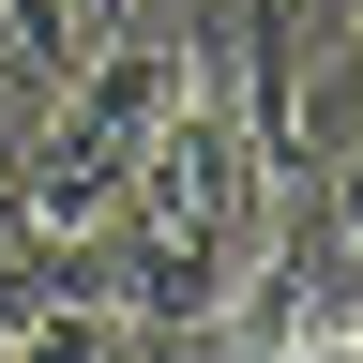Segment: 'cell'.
I'll return each mask as SVG.
<instances>
[{
	"label": "cell",
	"instance_id": "6da1fadb",
	"mask_svg": "<svg viewBox=\"0 0 363 363\" xmlns=\"http://www.w3.org/2000/svg\"><path fill=\"white\" fill-rule=\"evenodd\" d=\"M106 318L152 363L182 348H212L227 333V303L257 288V257H272V152H257V121H242V76L197 45V76H182V106L152 121V152H136L121 182V212H106Z\"/></svg>",
	"mask_w": 363,
	"mask_h": 363
},
{
	"label": "cell",
	"instance_id": "7a4b0ae2",
	"mask_svg": "<svg viewBox=\"0 0 363 363\" xmlns=\"http://www.w3.org/2000/svg\"><path fill=\"white\" fill-rule=\"evenodd\" d=\"M242 45H212L227 76H242V121H257V152H272V182H288L303 152H318V45H348V16L363 0H212Z\"/></svg>",
	"mask_w": 363,
	"mask_h": 363
},
{
	"label": "cell",
	"instance_id": "3957f363",
	"mask_svg": "<svg viewBox=\"0 0 363 363\" xmlns=\"http://www.w3.org/2000/svg\"><path fill=\"white\" fill-rule=\"evenodd\" d=\"M182 0H0V61H16L30 91H61V76H91L106 45H136V30H167Z\"/></svg>",
	"mask_w": 363,
	"mask_h": 363
},
{
	"label": "cell",
	"instance_id": "277c9868",
	"mask_svg": "<svg viewBox=\"0 0 363 363\" xmlns=\"http://www.w3.org/2000/svg\"><path fill=\"white\" fill-rule=\"evenodd\" d=\"M0 363H152V348H136L106 303H30L16 333H0Z\"/></svg>",
	"mask_w": 363,
	"mask_h": 363
},
{
	"label": "cell",
	"instance_id": "5b68a950",
	"mask_svg": "<svg viewBox=\"0 0 363 363\" xmlns=\"http://www.w3.org/2000/svg\"><path fill=\"white\" fill-rule=\"evenodd\" d=\"M318 227H333V257H318V272H348V288H363V106H348V136H333V167H318Z\"/></svg>",
	"mask_w": 363,
	"mask_h": 363
},
{
	"label": "cell",
	"instance_id": "8992f818",
	"mask_svg": "<svg viewBox=\"0 0 363 363\" xmlns=\"http://www.w3.org/2000/svg\"><path fill=\"white\" fill-rule=\"evenodd\" d=\"M30 106H45V91L0 61V242H16V182H30Z\"/></svg>",
	"mask_w": 363,
	"mask_h": 363
}]
</instances>
